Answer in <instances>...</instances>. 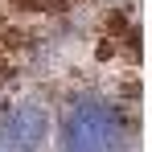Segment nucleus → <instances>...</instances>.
<instances>
[{
    "instance_id": "1",
    "label": "nucleus",
    "mask_w": 152,
    "mask_h": 152,
    "mask_svg": "<svg viewBox=\"0 0 152 152\" xmlns=\"http://www.w3.org/2000/svg\"><path fill=\"white\" fill-rule=\"evenodd\" d=\"M127 119L107 99H78L62 115V152H124Z\"/></svg>"
},
{
    "instance_id": "2",
    "label": "nucleus",
    "mask_w": 152,
    "mask_h": 152,
    "mask_svg": "<svg viewBox=\"0 0 152 152\" xmlns=\"http://www.w3.org/2000/svg\"><path fill=\"white\" fill-rule=\"evenodd\" d=\"M45 140V115L37 107H17L0 124V152H33Z\"/></svg>"
}]
</instances>
